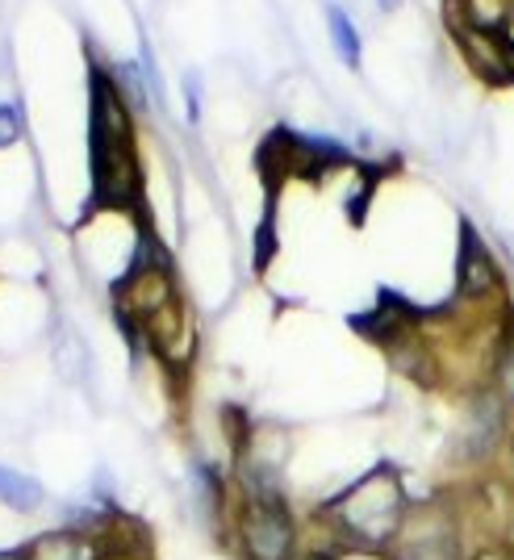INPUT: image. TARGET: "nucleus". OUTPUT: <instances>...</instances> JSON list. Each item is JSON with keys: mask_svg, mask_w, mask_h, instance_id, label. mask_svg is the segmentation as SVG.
Here are the masks:
<instances>
[{"mask_svg": "<svg viewBox=\"0 0 514 560\" xmlns=\"http://www.w3.org/2000/svg\"><path fill=\"white\" fill-rule=\"evenodd\" d=\"M410 511H414V502H410L401 472L389 460H381L364 477H355L348 490L330 493L327 502L314 511V518L335 539V548L394 552V544L406 532Z\"/></svg>", "mask_w": 514, "mask_h": 560, "instance_id": "1", "label": "nucleus"}, {"mask_svg": "<svg viewBox=\"0 0 514 560\" xmlns=\"http://www.w3.org/2000/svg\"><path fill=\"white\" fill-rule=\"evenodd\" d=\"M139 192V167L130 155V135H126V109L121 93H114L96 75L93 93V210H126Z\"/></svg>", "mask_w": 514, "mask_h": 560, "instance_id": "2", "label": "nucleus"}, {"mask_svg": "<svg viewBox=\"0 0 514 560\" xmlns=\"http://www.w3.org/2000/svg\"><path fill=\"white\" fill-rule=\"evenodd\" d=\"M231 536L243 560H297L302 552V523L289 498L234 502Z\"/></svg>", "mask_w": 514, "mask_h": 560, "instance_id": "3", "label": "nucleus"}, {"mask_svg": "<svg viewBox=\"0 0 514 560\" xmlns=\"http://www.w3.org/2000/svg\"><path fill=\"white\" fill-rule=\"evenodd\" d=\"M142 348L155 355V364L172 381H185L192 360H197V323H192V310L185 305V298H176L155 318L142 323Z\"/></svg>", "mask_w": 514, "mask_h": 560, "instance_id": "4", "label": "nucleus"}, {"mask_svg": "<svg viewBox=\"0 0 514 560\" xmlns=\"http://www.w3.org/2000/svg\"><path fill=\"white\" fill-rule=\"evenodd\" d=\"M394 560H468V548L460 539V523L452 511H440L435 502L414 506L406 518V532L394 544Z\"/></svg>", "mask_w": 514, "mask_h": 560, "instance_id": "5", "label": "nucleus"}, {"mask_svg": "<svg viewBox=\"0 0 514 560\" xmlns=\"http://www.w3.org/2000/svg\"><path fill=\"white\" fill-rule=\"evenodd\" d=\"M456 302L486 310L502 305V272L493 264L490 247L481 243V234L472 226H460V252H456Z\"/></svg>", "mask_w": 514, "mask_h": 560, "instance_id": "6", "label": "nucleus"}, {"mask_svg": "<svg viewBox=\"0 0 514 560\" xmlns=\"http://www.w3.org/2000/svg\"><path fill=\"white\" fill-rule=\"evenodd\" d=\"M121 527V523H117ZM75 532V527H47L22 544L25 560H121L117 557L114 532Z\"/></svg>", "mask_w": 514, "mask_h": 560, "instance_id": "7", "label": "nucleus"}, {"mask_svg": "<svg viewBox=\"0 0 514 560\" xmlns=\"http://www.w3.org/2000/svg\"><path fill=\"white\" fill-rule=\"evenodd\" d=\"M452 22V34L460 43V55L468 59V68L477 71L486 84H514V43L498 30H477V25H465L456 18Z\"/></svg>", "mask_w": 514, "mask_h": 560, "instance_id": "8", "label": "nucleus"}, {"mask_svg": "<svg viewBox=\"0 0 514 560\" xmlns=\"http://www.w3.org/2000/svg\"><path fill=\"white\" fill-rule=\"evenodd\" d=\"M0 506L13 514H38L47 506V490L38 477H30L22 468L0 465Z\"/></svg>", "mask_w": 514, "mask_h": 560, "instance_id": "9", "label": "nucleus"}, {"mask_svg": "<svg viewBox=\"0 0 514 560\" xmlns=\"http://www.w3.org/2000/svg\"><path fill=\"white\" fill-rule=\"evenodd\" d=\"M490 389L514 410V314H511V310H506V323H502V339H498V351H493Z\"/></svg>", "mask_w": 514, "mask_h": 560, "instance_id": "10", "label": "nucleus"}, {"mask_svg": "<svg viewBox=\"0 0 514 560\" xmlns=\"http://www.w3.org/2000/svg\"><path fill=\"white\" fill-rule=\"evenodd\" d=\"M456 22L477 25V30H506V22L514 18V0H456Z\"/></svg>", "mask_w": 514, "mask_h": 560, "instance_id": "11", "label": "nucleus"}, {"mask_svg": "<svg viewBox=\"0 0 514 560\" xmlns=\"http://www.w3.org/2000/svg\"><path fill=\"white\" fill-rule=\"evenodd\" d=\"M327 25H330V43L339 50V59L348 63V68H360V30L351 25V18L339 9V4H330L327 9Z\"/></svg>", "mask_w": 514, "mask_h": 560, "instance_id": "12", "label": "nucleus"}, {"mask_svg": "<svg viewBox=\"0 0 514 560\" xmlns=\"http://www.w3.org/2000/svg\"><path fill=\"white\" fill-rule=\"evenodd\" d=\"M55 369H59L63 381H80L84 376V348H80V339L71 330H63L55 339Z\"/></svg>", "mask_w": 514, "mask_h": 560, "instance_id": "13", "label": "nucleus"}, {"mask_svg": "<svg viewBox=\"0 0 514 560\" xmlns=\"http://www.w3.org/2000/svg\"><path fill=\"white\" fill-rule=\"evenodd\" d=\"M22 130H25L22 109H17V105H9V101H0V151L17 147V139H22Z\"/></svg>", "mask_w": 514, "mask_h": 560, "instance_id": "14", "label": "nucleus"}, {"mask_svg": "<svg viewBox=\"0 0 514 560\" xmlns=\"http://www.w3.org/2000/svg\"><path fill=\"white\" fill-rule=\"evenodd\" d=\"M188 121H192V126H197V121H201V84H197V75H188Z\"/></svg>", "mask_w": 514, "mask_h": 560, "instance_id": "15", "label": "nucleus"}, {"mask_svg": "<svg viewBox=\"0 0 514 560\" xmlns=\"http://www.w3.org/2000/svg\"><path fill=\"white\" fill-rule=\"evenodd\" d=\"M468 560H514L502 544H481V548H472L468 552Z\"/></svg>", "mask_w": 514, "mask_h": 560, "instance_id": "16", "label": "nucleus"}, {"mask_svg": "<svg viewBox=\"0 0 514 560\" xmlns=\"http://www.w3.org/2000/svg\"><path fill=\"white\" fill-rule=\"evenodd\" d=\"M335 552H339V548H302L297 560H339Z\"/></svg>", "mask_w": 514, "mask_h": 560, "instance_id": "17", "label": "nucleus"}, {"mask_svg": "<svg viewBox=\"0 0 514 560\" xmlns=\"http://www.w3.org/2000/svg\"><path fill=\"white\" fill-rule=\"evenodd\" d=\"M0 560H25L22 548H0Z\"/></svg>", "mask_w": 514, "mask_h": 560, "instance_id": "18", "label": "nucleus"}, {"mask_svg": "<svg viewBox=\"0 0 514 560\" xmlns=\"http://www.w3.org/2000/svg\"><path fill=\"white\" fill-rule=\"evenodd\" d=\"M394 4H398V0H381V9H394Z\"/></svg>", "mask_w": 514, "mask_h": 560, "instance_id": "19", "label": "nucleus"}]
</instances>
